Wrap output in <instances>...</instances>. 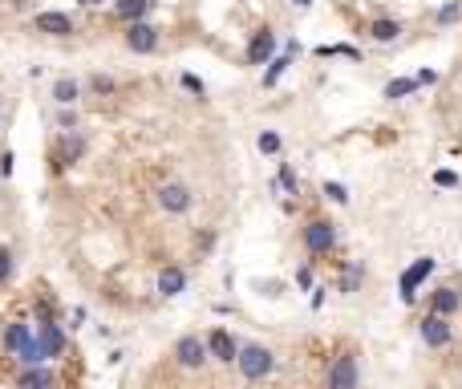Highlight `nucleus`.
I'll use <instances>...</instances> for the list:
<instances>
[{
  "label": "nucleus",
  "mask_w": 462,
  "mask_h": 389,
  "mask_svg": "<svg viewBox=\"0 0 462 389\" xmlns=\"http://www.w3.org/2000/svg\"><path fill=\"white\" fill-rule=\"evenodd\" d=\"M235 365H239V373H244L248 381H264L268 373L276 369V357H272V349H264V345H244L239 357H235Z\"/></svg>",
  "instance_id": "obj_1"
},
{
  "label": "nucleus",
  "mask_w": 462,
  "mask_h": 389,
  "mask_svg": "<svg viewBox=\"0 0 462 389\" xmlns=\"http://www.w3.org/2000/svg\"><path fill=\"white\" fill-rule=\"evenodd\" d=\"M191 203H195V194H191V187L179 183V178H170V183L158 187V207H163L166 215H187Z\"/></svg>",
  "instance_id": "obj_2"
},
{
  "label": "nucleus",
  "mask_w": 462,
  "mask_h": 389,
  "mask_svg": "<svg viewBox=\"0 0 462 389\" xmlns=\"http://www.w3.org/2000/svg\"><path fill=\"white\" fill-rule=\"evenodd\" d=\"M175 361L182 369H203L211 361V349H207V340H199V337H179L175 340Z\"/></svg>",
  "instance_id": "obj_3"
},
{
  "label": "nucleus",
  "mask_w": 462,
  "mask_h": 389,
  "mask_svg": "<svg viewBox=\"0 0 462 389\" xmlns=\"http://www.w3.org/2000/svg\"><path fill=\"white\" fill-rule=\"evenodd\" d=\"M304 247H308L313 256L332 252V247H337V223H329V219H313V223L304 227Z\"/></svg>",
  "instance_id": "obj_4"
},
{
  "label": "nucleus",
  "mask_w": 462,
  "mask_h": 389,
  "mask_svg": "<svg viewBox=\"0 0 462 389\" xmlns=\"http://www.w3.org/2000/svg\"><path fill=\"white\" fill-rule=\"evenodd\" d=\"M325 381H329V389H353L357 381H361V369H357V357L353 353H341L337 361L329 365V373H325Z\"/></svg>",
  "instance_id": "obj_5"
},
{
  "label": "nucleus",
  "mask_w": 462,
  "mask_h": 389,
  "mask_svg": "<svg viewBox=\"0 0 462 389\" xmlns=\"http://www.w3.org/2000/svg\"><path fill=\"white\" fill-rule=\"evenodd\" d=\"M430 272H434V259H430V256L413 259L410 268L401 272V280H397V288H401V300H406V304H413V300H418V284H422V280H426Z\"/></svg>",
  "instance_id": "obj_6"
},
{
  "label": "nucleus",
  "mask_w": 462,
  "mask_h": 389,
  "mask_svg": "<svg viewBox=\"0 0 462 389\" xmlns=\"http://www.w3.org/2000/svg\"><path fill=\"white\" fill-rule=\"evenodd\" d=\"M418 333H422V340H426L430 349H446L450 345V316H442V312H430L426 321L418 324Z\"/></svg>",
  "instance_id": "obj_7"
},
{
  "label": "nucleus",
  "mask_w": 462,
  "mask_h": 389,
  "mask_svg": "<svg viewBox=\"0 0 462 389\" xmlns=\"http://www.w3.org/2000/svg\"><path fill=\"white\" fill-rule=\"evenodd\" d=\"M207 349H211V361H219V365H231V361L239 357V349H244V345L231 337L227 328H215L211 337H207Z\"/></svg>",
  "instance_id": "obj_8"
},
{
  "label": "nucleus",
  "mask_w": 462,
  "mask_h": 389,
  "mask_svg": "<svg viewBox=\"0 0 462 389\" xmlns=\"http://www.w3.org/2000/svg\"><path fill=\"white\" fill-rule=\"evenodd\" d=\"M126 45L134 53H154L158 49V29L146 25V20H130V29H126Z\"/></svg>",
  "instance_id": "obj_9"
},
{
  "label": "nucleus",
  "mask_w": 462,
  "mask_h": 389,
  "mask_svg": "<svg viewBox=\"0 0 462 389\" xmlns=\"http://www.w3.org/2000/svg\"><path fill=\"white\" fill-rule=\"evenodd\" d=\"M272 57H276V32L260 29L256 37H251V45H248V61L251 65H268Z\"/></svg>",
  "instance_id": "obj_10"
},
{
  "label": "nucleus",
  "mask_w": 462,
  "mask_h": 389,
  "mask_svg": "<svg viewBox=\"0 0 462 389\" xmlns=\"http://www.w3.org/2000/svg\"><path fill=\"white\" fill-rule=\"evenodd\" d=\"M85 154V134L77 126L65 130V138H61V150H57V166H65V162H77Z\"/></svg>",
  "instance_id": "obj_11"
},
{
  "label": "nucleus",
  "mask_w": 462,
  "mask_h": 389,
  "mask_svg": "<svg viewBox=\"0 0 462 389\" xmlns=\"http://www.w3.org/2000/svg\"><path fill=\"white\" fill-rule=\"evenodd\" d=\"M37 32H49V37H69L73 32V20L65 13H37Z\"/></svg>",
  "instance_id": "obj_12"
},
{
  "label": "nucleus",
  "mask_w": 462,
  "mask_h": 389,
  "mask_svg": "<svg viewBox=\"0 0 462 389\" xmlns=\"http://www.w3.org/2000/svg\"><path fill=\"white\" fill-rule=\"evenodd\" d=\"M29 337H33V324H29V321H8V324H4V333H0V345H4L8 353H17Z\"/></svg>",
  "instance_id": "obj_13"
},
{
  "label": "nucleus",
  "mask_w": 462,
  "mask_h": 389,
  "mask_svg": "<svg viewBox=\"0 0 462 389\" xmlns=\"http://www.w3.org/2000/svg\"><path fill=\"white\" fill-rule=\"evenodd\" d=\"M37 337H41V345H45L49 357H57L61 349H65V333H61V324H53V316L37 324Z\"/></svg>",
  "instance_id": "obj_14"
},
{
  "label": "nucleus",
  "mask_w": 462,
  "mask_h": 389,
  "mask_svg": "<svg viewBox=\"0 0 462 389\" xmlns=\"http://www.w3.org/2000/svg\"><path fill=\"white\" fill-rule=\"evenodd\" d=\"M182 288H187V272H182L179 264H170V268L158 272V292H163V296H179Z\"/></svg>",
  "instance_id": "obj_15"
},
{
  "label": "nucleus",
  "mask_w": 462,
  "mask_h": 389,
  "mask_svg": "<svg viewBox=\"0 0 462 389\" xmlns=\"http://www.w3.org/2000/svg\"><path fill=\"white\" fill-rule=\"evenodd\" d=\"M462 304V296L454 288H438L434 296H430V312H442V316H454Z\"/></svg>",
  "instance_id": "obj_16"
},
{
  "label": "nucleus",
  "mask_w": 462,
  "mask_h": 389,
  "mask_svg": "<svg viewBox=\"0 0 462 389\" xmlns=\"http://www.w3.org/2000/svg\"><path fill=\"white\" fill-rule=\"evenodd\" d=\"M77 94H82V89H77V81L73 78H57L53 81V101H57V106H73Z\"/></svg>",
  "instance_id": "obj_17"
},
{
  "label": "nucleus",
  "mask_w": 462,
  "mask_h": 389,
  "mask_svg": "<svg viewBox=\"0 0 462 389\" xmlns=\"http://www.w3.org/2000/svg\"><path fill=\"white\" fill-rule=\"evenodd\" d=\"M150 4H154V0H114V8H118L122 20H142V16L150 13Z\"/></svg>",
  "instance_id": "obj_18"
},
{
  "label": "nucleus",
  "mask_w": 462,
  "mask_h": 389,
  "mask_svg": "<svg viewBox=\"0 0 462 389\" xmlns=\"http://www.w3.org/2000/svg\"><path fill=\"white\" fill-rule=\"evenodd\" d=\"M292 57H296V53H288V49H284L280 57H272V61H268V73H264V85H276V81H280V73L292 65Z\"/></svg>",
  "instance_id": "obj_19"
},
{
  "label": "nucleus",
  "mask_w": 462,
  "mask_h": 389,
  "mask_svg": "<svg viewBox=\"0 0 462 389\" xmlns=\"http://www.w3.org/2000/svg\"><path fill=\"white\" fill-rule=\"evenodd\" d=\"M413 89H418V78H394L389 85H385V97L397 101V97H410Z\"/></svg>",
  "instance_id": "obj_20"
},
{
  "label": "nucleus",
  "mask_w": 462,
  "mask_h": 389,
  "mask_svg": "<svg viewBox=\"0 0 462 389\" xmlns=\"http://www.w3.org/2000/svg\"><path fill=\"white\" fill-rule=\"evenodd\" d=\"M20 385H53V373L49 369H41V365H29V369L17 377Z\"/></svg>",
  "instance_id": "obj_21"
},
{
  "label": "nucleus",
  "mask_w": 462,
  "mask_h": 389,
  "mask_svg": "<svg viewBox=\"0 0 462 389\" xmlns=\"http://www.w3.org/2000/svg\"><path fill=\"white\" fill-rule=\"evenodd\" d=\"M373 41H381V45H389V41H397V32H401V25H397V20H377V25H373Z\"/></svg>",
  "instance_id": "obj_22"
},
{
  "label": "nucleus",
  "mask_w": 462,
  "mask_h": 389,
  "mask_svg": "<svg viewBox=\"0 0 462 389\" xmlns=\"http://www.w3.org/2000/svg\"><path fill=\"white\" fill-rule=\"evenodd\" d=\"M365 280V268L361 264H349L345 268V280H341V292H357V284Z\"/></svg>",
  "instance_id": "obj_23"
},
{
  "label": "nucleus",
  "mask_w": 462,
  "mask_h": 389,
  "mask_svg": "<svg viewBox=\"0 0 462 389\" xmlns=\"http://www.w3.org/2000/svg\"><path fill=\"white\" fill-rule=\"evenodd\" d=\"M458 16H462V4H458V0H450V4L438 8V25H454Z\"/></svg>",
  "instance_id": "obj_24"
},
{
  "label": "nucleus",
  "mask_w": 462,
  "mask_h": 389,
  "mask_svg": "<svg viewBox=\"0 0 462 389\" xmlns=\"http://www.w3.org/2000/svg\"><path fill=\"white\" fill-rule=\"evenodd\" d=\"M280 187H288V194H300V178H296V171L284 162L280 166Z\"/></svg>",
  "instance_id": "obj_25"
},
{
  "label": "nucleus",
  "mask_w": 462,
  "mask_h": 389,
  "mask_svg": "<svg viewBox=\"0 0 462 389\" xmlns=\"http://www.w3.org/2000/svg\"><path fill=\"white\" fill-rule=\"evenodd\" d=\"M260 150H264V154H280V134H276V130H264V134H260Z\"/></svg>",
  "instance_id": "obj_26"
},
{
  "label": "nucleus",
  "mask_w": 462,
  "mask_h": 389,
  "mask_svg": "<svg viewBox=\"0 0 462 389\" xmlns=\"http://www.w3.org/2000/svg\"><path fill=\"white\" fill-rule=\"evenodd\" d=\"M89 89H94V94H114V78H101V73H94V78H89Z\"/></svg>",
  "instance_id": "obj_27"
},
{
  "label": "nucleus",
  "mask_w": 462,
  "mask_h": 389,
  "mask_svg": "<svg viewBox=\"0 0 462 389\" xmlns=\"http://www.w3.org/2000/svg\"><path fill=\"white\" fill-rule=\"evenodd\" d=\"M325 199H332V203H349V191L341 187V183H325Z\"/></svg>",
  "instance_id": "obj_28"
},
{
  "label": "nucleus",
  "mask_w": 462,
  "mask_h": 389,
  "mask_svg": "<svg viewBox=\"0 0 462 389\" xmlns=\"http://www.w3.org/2000/svg\"><path fill=\"white\" fill-rule=\"evenodd\" d=\"M8 276H13V252H8V247H0V284H4Z\"/></svg>",
  "instance_id": "obj_29"
},
{
  "label": "nucleus",
  "mask_w": 462,
  "mask_h": 389,
  "mask_svg": "<svg viewBox=\"0 0 462 389\" xmlns=\"http://www.w3.org/2000/svg\"><path fill=\"white\" fill-rule=\"evenodd\" d=\"M182 89H191V94H199V97L207 94V85H203V81H199L195 73H182Z\"/></svg>",
  "instance_id": "obj_30"
},
{
  "label": "nucleus",
  "mask_w": 462,
  "mask_h": 389,
  "mask_svg": "<svg viewBox=\"0 0 462 389\" xmlns=\"http://www.w3.org/2000/svg\"><path fill=\"white\" fill-rule=\"evenodd\" d=\"M434 183H438V187H458V175H454V171H438Z\"/></svg>",
  "instance_id": "obj_31"
},
{
  "label": "nucleus",
  "mask_w": 462,
  "mask_h": 389,
  "mask_svg": "<svg viewBox=\"0 0 462 389\" xmlns=\"http://www.w3.org/2000/svg\"><path fill=\"white\" fill-rule=\"evenodd\" d=\"M0 175H4V178L13 175V150H4V154H0Z\"/></svg>",
  "instance_id": "obj_32"
},
{
  "label": "nucleus",
  "mask_w": 462,
  "mask_h": 389,
  "mask_svg": "<svg viewBox=\"0 0 462 389\" xmlns=\"http://www.w3.org/2000/svg\"><path fill=\"white\" fill-rule=\"evenodd\" d=\"M413 78H418V85H434L438 73H434V69H422V73H413Z\"/></svg>",
  "instance_id": "obj_33"
},
{
  "label": "nucleus",
  "mask_w": 462,
  "mask_h": 389,
  "mask_svg": "<svg viewBox=\"0 0 462 389\" xmlns=\"http://www.w3.org/2000/svg\"><path fill=\"white\" fill-rule=\"evenodd\" d=\"M57 122H61V130H73V126H77V113L69 110V113H61V118H57Z\"/></svg>",
  "instance_id": "obj_34"
},
{
  "label": "nucleus",
  "mask_w": 462,
  "mask_h": 389,
  "mask_svg": "<svg viewBox=\"0 0 462 389\" xmlns=\"http://www.w3.org/2000/svg\"><path fill=\"white\" fill-rule=\"evenodd\" d=\"M296 284H300V288H308V284H313V272H308V268H300V272H296Z\"/></svg>",
  "instance_id": "obj_35"
},
{
  "label": "nucleus",
  "mask_w": 462,
  "mask_h": 389,
  "mask_svg": "<svg viewBox=\"0 0 462 389\" xmlns=\"http://www.w3.org/2000/svg\"><path fill=\"white\" fill-rule=\"evenodd\" d=\"M292 4H296V8H308V4H313V0H292Z\"/></svg>",
  "instance_id": "obj_36"
},
{
  "label": "nucleus",
  "mask_w": 462,
  "mask_h": 389,
  "mask_svg": "<svg viewBox=\"0 0 462 389\" xmlns=\"http://www.w3.org/2000/svg\"><path fill=\"white\" fill-rule=\"evenodd\" d=\"M82 4H89V8H94V4H101V0H82Z\"/></svg>",
  "instance_id": "obj_37"
}]
</instances>
